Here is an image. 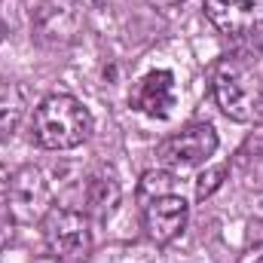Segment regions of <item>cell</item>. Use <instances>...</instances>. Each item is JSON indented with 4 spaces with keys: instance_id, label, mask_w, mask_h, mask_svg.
Here are the masks:
<instances>
[{
    "instance_id": "6",
    "label": "cell",
    "mask_w": 263,
    "mask_h": 263,
    "mask_svg": "<svg viewBox=\"0 0 263 263\" xmlns=\"http://www.w3.org/2000/svg\"><path fill=\"white\" fill-rule=\"evenodd\" d=\"M217 150V132L208 123L187 126L178 135H168L165 141L156 144V159L168 168H193L208 162V156Z\"/></svg>"
},
{
    "instance_id": "11",
    "label": "cell",
    "mask_w": 263,
    "mask_h": 263,
    "mask_svg": "<svg viewBox=\"0 0 263 263\" xmlns=\"http://www.w3.org/2000/svg\"><path fill=\"white\" fill-rule=\"evenodd\" d=\"M25 117V98L12 83H0V141H6L18 129Z\"/></svg>"
},
{
    "instance_id": "10",
    "label": "cell",
    "mask_w": 263,
    "mask_h": 263,
    "mask_svg": "<svg viewBox=\"0 0 263 263\" xmlns=\"http://www.w3.org/2000/svg\"><path fill=\"white\" fill-rule=\"evenodd\" d=\"M83 202H86V211L92 217H107L117 205H120V181L114 175H92L86 181V190H83Z\"/></svg>"
},
{
    "instance_id": "3",
    "label": "cell",
    "mask_w": 263,
    "mask_h": 263,
    "mask_svg": "<svg viewBox=\"0 0 263 263\" xmlns=\"http://www.w3.org/2000/svg\"><path fill=\"white\" fill-rule=\"evenodd\" d=\"M40 223H43L46 248H49L59 260L80 263L92 254V230H89V217H86L83 211L52 205Z\"/></svg>"
},
{
    "instance_id": "1",
    "label": "cell",
    "mask_w": 263,
    "mask_h": 263,
    "mask_svg": "<svg viewBox=\"0 0 263 263\" xmlns=\"http://www.w3.org/2000/svg\"><path fill=\"white\" fill-rule=\"evenodd\" d=\"M211 95L236 123H263V83L242 59H217L211 65Z\"/></svg>"
},
{
    "instance_id": "9",
    "label": "cell",
    "mask_w": 263,
    "mask_h": 263,
    "mask_svg": "<svg viewBox=\"0 0 263 263\" xmlns=\"http://www.w3.org/2000/svg\"><path fill=\"white\" fill-rule=\"evenodd\" d=\"M175 104H178V86L172 70H150L147 77L138 80L132 92V107L153 120H168Z\"/></svg>"
},
{
    "instance_id": "14",
    "label": "cell",
    "mask_w": 263,
    "mask_h": 263,
    "mask_svg": "<svg viewBox=\"0 0 263 263\" xmlns=\"http://www.w3.org/2000/svg\"><path fill=\"white\" fill-rule=\"evenodd\" d=\"M153 9H159V12H175V9H181L187 0H147Z\"/></svg>"
},
{
    "instance_id": "15",
    "label": "cell",
    "mask_w": 263,
    "mask_h": 263,
    "mask_svg": "<svg viewBox=\"0 0 263 263\" xmlns=\"http://www.w3.org/2000/svg\"><path fill=\"white\" fill-rule=\"evenodd\" d=\"M254 263H263V254H260V260H254Z\"/></svg>"
},
{
    "instance_id": "8",
    "label": "cell",
    "mask_w": 263,
    "mask_h": 263,
    "mask_svg": "<svg viewBox=\"0 0 263 263\" xmlns=\"http://www.w3.org/2000/svg\"><path fill=\"white\" fill-rule=\"evenodd\" d=\"M187 217H190V205L178 193H165L144 202V230L156 245L175 242L187 230Z\"/></svg>"
},
{
    "instance_id": "2",
    "label": "cell",
    "mask_w": 263,
    "mask_h": 263,
    "mask_svg": "<svg viewBox=\"0 0 263 263\" xmlns=\"http://www.w3.org/2000/svg\"><path fill=\"white\" fill-rule=\"evenodd\" d=\"M92 114L73 95H46L31 120V135L46 150H73L92 135Z\"/></svg>"
},
{
    "instance_id": "7",
    "label": "cell",
    "mask_w": 263,
    "mask_h": 263,
    "mask_svg": "<svg viewBox=\"0 0 263 263\" xmlns=\"http://www.w3.org/2000/svg\"><path fill=\"white\" fill-rule=\"evenodd\" d=\"M205 15L233 40H254L263 34V0H205Z\"/></svg>"
},
{
    "instance_id": "12",
    "label": "cell",
    "mask_w": 263,
    "mask_h": 263,
    "mask_svg": "<svg viewBox=\"0 0 263 263\" xmlns=\"http://www.w3.org/2000/svg\"><path fill=\"white\" fill-rule=\"evenodd\" d=\"M165 193H175V178L168 172H147L141 178V187H138V199L141 202H150V199L165 196Z\"/></svg>"
},
{
    "instance_id": "5",
    "label": "cell",
    "mask_w": 263,
    "mask_h": 263,
    "mask_svg": "<svg viewBox=\"0 0 263 263\" xmlns=\"http://www.w3.org/2000/svg\"><path fill=\"white\" fill-rule=\"evenodd\" d=\"M6 205L18 223H37L52 208V190L46 175L37 165H22L12 178H6Z\"/></svg>"
},
{
    "instance_id": "13",
    "label": "cell",
    "mask_w": 263,
    "mask_h": 263,
    "mask_svg": "<svg viewBox=\"0 0 263 263\" xmlns=\"http://www.w3.org/2000/svg\"><path fill=\"white\" fill-rule=\"evenodd\" d=\"M223 178H227V165H214V168H208V172H202L196 178V199H208L220 184H223Z\"/></svg>"
},
{
    "instance_id": "4",
    "label": "cell",
    "mask_w": 263,
    "mask_h": 263,
    "mask_svg": "<svg viewBox=\"0 0 263 263\" xmlns=\"http://www.w3.org/2000/svg\"><path fill=\"white\" fill-rule=\"evenodd\" d=\"M86 15L80 0H43L31 15L34 40L46 49H65L83 34Z\"/></svg>"
}]
</instances>
